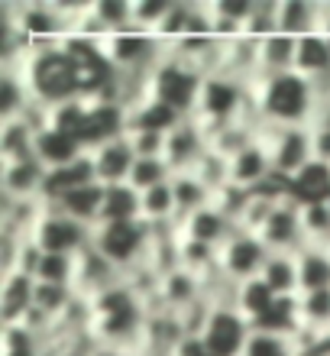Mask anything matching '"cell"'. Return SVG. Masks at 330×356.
<instances>
[{"instance_id":"cell-33","label":"cell","mask_w":330,"mask_h":356,"mask_svg":"<svg viewBox=\"0 0 330 356\" xmlns=\"http://www.w3.org/2000/svg\"><path fill=\"white\" fill-rule=\"evenodd\" d=\"M263 282L279 295V298H292L302 295V282H298V256L272 253L263 269Z\"/></svg>"},{"instance_id":"cell-26","label":"cell","mask_w":330,"mask_h":356,"mask_svg":"<svg viewBox=\"0 0 330 356\" xmlns=\"http://www.w3.org/2000/svg\"><path fill=\"white\" fill-rule=\"evenodd\" d=\"M298 324L317 343L330 340V291H308L298 295Z\"/></svg>"},{"instance_id":"cell-19","label":"cell","mask_w":330,"mask_h":356,"mask_svg":"<svg viewBox=\"0 0 330 356\" xmlns=\"http://www.w3.org/2000/svg\"><path fill=\"white\" fill-rule=\"evenodd\" d=\"M208 295V285H204V279L201 275H195V272L188 269H172L169 275H162V285H159V305L162 308H169V311H185L191 308L195 301H201Z\"/></svg>"},{"instance_id":"cell-22","label":"cell","mask_w":330,"mask_h":356,"mask_svg":"<svg viewBox=\"0 0 330 356\" xmlns=\"http://www.w3.org/2000/svg\"><path fill=\"white\" fill-rule=\"evenodd\" d=\"M52 207H58L65 217H72L75 224L81 227H91L94 230L101 224V207H104V185H81V188H72L68 195H62Z\"/></svg>"},{"instance_id":"cell-23","label":"cell","mask_w":330,"mask_h":356,"mask_svg":"<svg viewBox=\"0 0 330 356\" xmlns=\"http://www.w3.org/2000/svg\"><path fill=\"white\" fill-rule=\"evenodd\" d=\"M321 29V0H279V33L304 39Z\"/></svg>"},{"instance_id":"cell-15","label":"cell","mask_w":330,"mask_h":356,"mask_svg":"<svg viewBox=\"0 0 330 356\" xmlns=\"http://www.w3.org/2000/svg\"><path fill=\"white\" fill-rule=\"evenodd\" d=\"M49 169L33 156V159L3 162L0 165V195L10 201H42Z\"/></svg>"},{"instance_id":"cell-49","label":"cell","mask_w":330,"mask_h":356,"mask_svg":"<svg viewBox=\"0 0 330 356\" xmlns=\"http://www.w3.org/2000/svg\"><path fill=\"white\" fill-rule=\"evenodd\" d=\"M249 197H253V191L236 188V185H230V181H226L217 195H214V204H217L220 211H224V214L230 217L236 227H240V220H243V211H246V204H249Z\"/></svg>"},{"instance_id":"cell-7","label":"cell","mask_w":330,"mask_h":356,"mask_svg":"<svg viewBox=\"0 0 330 356\" xmlns=\"http://www.w3.org/2000/svg\"><path fill=\"white\" fill-rule=\"evenodd\" d=\"M29 236H33V243L49 256H78L91 246L94 230L75 224V220L65 217L58 207L46 204V211L39 214V220H36V227H33Z\"/></svg>"},{"instance_id":"cell-13","label":"cell","mask_w":330,"mask_h":356,"mask_svg":"<svg viewBox=\"0 0 330 356\" xmlns=\"http://www.w3.org/2000/svg\"><path fill=\"white\" fill-rule=\"evenodd\" d=\"M211 149L208 133L201 130V123L195 117L181 120L175 130L165 136V162H169L172 175H181V172H195L198 162L204 159V152Z\"/></svg>"},{"instance_id":"cell-43","label":"cell","mask_w":330,"mask_h":356,"mask_svg":"<svg viewBox=\"0 0 330 356\" xmlns=\"http://www.w3.org/2000/svg\"><path fill=\"white\" fill-rule=\"evenodd\" d=\"M91 10L107 29V36L133 26V0H91Z\"/></svg>"},{"instance_id":"cell-25","label":"cell","mask_w":330,"mask_h":356,"mask_svg":"<svg viewBox=\"0 0 330 356\" xmlns=\"http://www.w3.org/2000/svg\"><path fill=\"white\" fill-rule=\"evenodd\" d=\"M181 120H188V117H181L175 107L149 97V101H142L140 107L126 111V133L130 130H152V133H165V136H169Z\"/></svg>"},{"instance_id":"cell-24","label":"cell","mask_w":330,"mask_h":356,"mask_svg":"<svg viewBox=\"0 0 330 356\" xmlns=\"http://www.w3.org/2000/svg\"><path fill=\"white\" fill-rule=\"evenodd\" d=\"M172 195H175V211H179V227L188 220L191 214L204 211L208 204H214V191H211L204 181H201L195 172H181V175H172Z\"/></svg>"},{"instance_id":"cell-39","label":"cell","mask_w":330,"mask_h":356,"mask_svg":"<svg viewBox=\"0 0 330 356\" xmlns=\"http://www.w3.org/2000/svg\"><path fill=\"white\" fill-rule=\"evenodd\" d=\"M75 301H78V295H75V289H72V285H58V282H36V301H33V308H39L42 314H49L56 324H62V318L72 311V305H75Z\"/></svg>"},{"instance_id":"cell-44","label":"cell","mask_w":330,"mask_h":356,"mask_svg":"<svg viewBox=\"0 0 330 356\" xmlns=\"http://www.w3.org/2000/svg\"><path fill=\"white\" fill-rule=\"evenodd\" d=\"M165 181H172V169L165 159H136L126 185L142 195V191H152V188L165 185Z\"/></svg>"},{"instance_id":"cell-10","label":"cell","mask_w":330,"mask_h":356,"mask_svg":"<svg viewBox=\"0 0 330 356\" xmlns=\"http://www.w3.org/2000/svg\"><path fill=\"white\" fill-rule=\"evenodd\" d=\"M13 23L33 46H56L72 33L52 0H13Z\"/></svg>"},{"instance_id":"cell-50","label":"cell","mask_w":330,"mask_h":356,"mask_svg":"<svg viewBox=\"0 0 330 356\" xmlns=\"http://www.w3.org/2000/svg\"><path fill=\"white\" fill-rule=\"evenodd\" d=\"M136 159H165V133L152 130H130L126 133Z\"/></svg>"},{"instance_id":"cell-54","label":"cell","mask_w":330,"mask_h":356,"mask_svg":"<svg viewBox=\"0 0 330 356\" xmlns=\"http://www.w3.org/2000/svg\"><path fill=\"white\" fill-rule=\"evenodd\" d=\"M314 130V159L330 165V127H311Z\"/></svg>"},{"instance_id":"cell-35","label":"cell","mask_w":330,"mask_h":356,"mask_svg":"<svg viewBox=\"0 0 330 356\" xmlns=\"http://www.w3.org/2000/svg\"><path fill=\"white\" fill-rule=\"evenodd\" d=\"M330 195V165L321 159H314L311 165H304L298 175L292 178V201L304 204V201H327Z\"/></svg>"},{"instance_id":"cell-34","label":"cell","mask_w":330,"mask_h":356,"mask_svg":"<svg viewBox=\"0 0 330 356\" xmlns=\"http://www.w3.org/2000/svg\"><path fill=\"white\" fill-rule=\"evenodd\" d=\"M140 220L149 227H169L179 224V211H175V195H172V185L152 188V191H142L140 195Z\"/></svg>"},{"instance_id":"cell-6","label":"cell","mask_w":330,"mask_h":356,"mask_svg":"<svg viewBox=\"0 0 330 356\" xmlns=\"http://www.w3.org/2000/svg\"><path fill=\"white\" fill-rule=\"evenodd\" d=\"M152 243V230L142 220H126V224H101L94 227L91 246L101 256H107L120 272L133 269L136 263L146 259Z\"/></svg>"},{"instance_id":"cell-31","label":"cell","mask_w":330,"mask_h":356,"mask_svg":"<svg viewBox=\"0 0 330 356\" xmlns=\"http://www.w3.org/2000/svg\"><path fill=\"white\" fill-rule=\"evenodd\" d=\"M275 301H279V295L265 285L263 275H259V279L243 282V285H236V311H240L253 327L265 318V314H269V311H272Z\"/></svg>"},{"instance_id":"cell-21","label":"cell","mask_w":330,"mask_h":356,"mask_svg":"<svg viewBox=\"0 0 330 356\" xmlns=\"http://www.w3.org/2000/svg\"><path fill=\"white\" fill-rule=\"evenodd\" d=\"M85 152L88 149L72 136V133H62V130H56V127L36 133V159L42 162L49 172L65 169V165L81 159Z\"/></svg>"},{"instance_id":"cell-17","label":"cell","mask_w":330,"mask_h":356,"mask_svg":"<svg viewBox=\"0 0 330 356\" xmlns=\"http://www.w3.org/2000/svg\"><path fill=\"white\" fill-rule=\"evenodd\" d=\"M36 301V279L23 272H0V327L23 324Z\"/></svg>"},{"instance_id":"cell-12","label":"cell","mask_w":330,"mask_h":356,"mask_svg":"<svg viewBox=\"0 0 330 356\" xmlns=\"http://www.w3.org/2000/svg\"><path fill=\"white\" fill-rule=\"evenodd\" d=\"M263 243L269 246V253H285V256H298L308 246L304 240V227H302V204L285 197L282 204L275 207L272 220L259 230Z\"/></svg>"},{"instance_id":"cell-1","label":"cell","mask_w":330,"mask_h":356,"mask_svg":"<svg viewBox=\"0 0 330 356\" xmlns=\"http://www.w3.org/2000/svg\"><path fill=\"white\" fill-rule=\"evenodd\" d=\"M253 111L263 127H311L317 113V94L298 72L269 75L253 85Z\"/></svg>"},{"instance_id":"cell-20","label":"cell","mask_w":330,"mask_h":356,"mask_svg":"<svg viewBox=\"0 0 330 356\" xmlns=\"http://www.w3.org/2000/svg\"><path fill=\"white\" fill-rule=\"evenodd\" d=\"M236 230H240V227H236L217 204H208L204 211L191 214L188 220L181 224V236H191V240L208 243V246H214V250H220Z\"/></svg>"},{"instance_id":"cell-4","label":"cell","mask_w":330,"mask_h":356,"mask_svg":"<svg viewBox=\"0 0 330 356\" xmlns=\"http://www.w3.org/2000/svg\"><path fill=\"white\" fill-rule=\"evenodd\" d=\"M201 85H204V75H201L198 68H191L188 62H181V58L165 46V56H162V62L149 75L152 97L162 104H169V107H175L181 117H195Z\"/></svg>"},{"instance_id":"cell-41","label":"cell","mask_w":330,"mask_h":356,"mask_svg":"<svg viewBox=\"0 0 330 356\" xmlns=\"http://www.w3.org/2000/svg\"><path fill=\"white\" fill-rule=\"evenodd\" d=\"M49 340L29 334L26 327H0V356H46Z\"/></svg>"},{"instance_id":"cell-5","label":"cell","mask_w":330,"mask_h":356,"mask_svg":"<svg viewBox=\"0 0 330 356\" xmlns=\"http://www.w3.org/2000/svg\"><path fill=\"white\" fill-rule=\"evenodd\" d=\"M101 49H104L107 65L120 75H152L165 56V42L156 33H142L136 26L107 36Z\"/></svg>"},{"instance_id":"cell-3","label":"cell","mask_w":330,"mask_h":356,"mask_svg":"<svg viewBox=\"0 0 330 356\" xmlns=\"http://www.w3.org/2000/svg\"><path fill=\"white\" fill-rule=\"evenodd\" d=\"M246 117L259 123V117H256V111H253V85L236 81V78H230V75L204 78L201 94H198V107H195V120L201 123V130L211 136L217 127L246 120ZM259 127H263V123H259Z\"/></svg>"},{"instance_id":"cell-9","label":"cell","mask_w":330,"mask_h":356,"mask_svg":"<svg viewBox=\"0 0 330 356\" xmlns=\"http://www.w3.org/2000/svg\"><path fill=\"white\" fill-rule=\"evenodd\" d=\"M269 246L263 243L259 234H249V230H236L230 240L217 250V269L226 282L233 285H243L249 279H259L269 263Z\"/></svg>"},{"instance_id":"cell-29","label":"cell","mask_w":330,"mask_h":356,"mask_svg":"<svg viewBox=\"0 0 330 356\" xmlns=\"http://www.w3.org/2000/svg\"><path fill=\"white\" fill-rule=\"evenodd\" d=\"M295 72L308 81H317V78L330 75V42L321 33H311V36L298 39V56H295Z\"/></svg>"},{"instance_id":"cell-52","label":"cell","mask_w":330,"mask_h":356,"mask_svg":"<svg viewBox=\"0 0 330 356\" xmlns=\"http://www.w3.org/2000/svg\"><path fill=\"white\" fill-rule=\"evenodd\" d=\"M42 256H46V253H42V250L33 243V236H26V240H23V246H19V256H17V266H13V272H23V275H33V279H36Z\"/></svg>"},{"instance_id":"cell-48","label":"cell","mask_w":330,"mask_h":356,"mask_svg":"<svg viewBox=\"0 0 330 356\" xmlns=\"http://www.w3.org/2000/svg\"><path fill=\"white\" fill-rule=\"evenodd\" d=\"M75 279V256H42L36 272V282H58V285H72Z\"/></svg>"},{"instance_id":"cell-47","label":"cell","mask_w":330,"mask_h":356,"mask_svg":"<svg viewBox=\"0 0 330 356\" xmlns=\"http://www.w3.org/2000/svg\"><path fill=\"white\" fill-rule=\"evenodd\" d=\"M195 175H198L201 181H204V185H208L211 191L217 195L220 188H224L226 181H230V162H226L224 156H217L214 149H208V152H204V159L198 162Z\"/></svg>"},{"instance_id":"cell-37","label":"cell","mask_w":330,"mask_h":356,"mask_svg":"<svg viewBox=\"0 0 330 356\" xmlns=\"http://www.w3.org/2000/svg\"><path fill=\"white\" fill-rule=\"evenodd\" d=\"M29 104H33V94H29V85L23 81V75L0 68V120L23 117Z\"/></svg>"},{"instance_id":"cell-51","label":"cell","mask_w":330,"mask_h":356,"mask_svg":"<svg viewBox=\"0 0 330 356\" xmlns=\"http://www.w3.org/2000/svg\"><path fill=\"white\" fill-rule=\"evenodd\" d=\"M208 7L214 17H224V19H233L240 26H246V19L253 13L256 0H208Z\"/></svg>"},{"instance_id":"cell-40","label":"cell","mask_w":330,"mask_h":356,"mask_svg":"<svg viewBox=\"0 0 330 356\" xmlns=\"http://www.w3.org/2000/svg\"><path fill=\"white\" fill-rule=\"evenodd\" d=\"M302 227L308 246L330 250V207L327 201H304L302 204Z\"/></svg>"},{"instance_id":"cell-30","label":"cell","mask_w":330,"mask_h":356,"mask_svg":"<svg viewBox=\"0 0 330 356\" xmlns=\"http://www.w3.org/2000/svg\"><path fill=\"white\" fill-rule=\"evenodd\" d=\"M295 56H298V39L275 33L265 42H259V68L263 78L269 75H288L295 72Z\"/></svg>"},{"instance_id":"cell-53","label":"cell","mask_w":330,"mask_h":356,"mask_svg":"<svg viewBox=\"0 0 330 356\" xmlns=\"http://www.w3.org/2000/svg\"><path fill=\"white\" fill-rule=\"evenodd\" d=\"M169 356H211V350H208V343H204V337H198V334H185Z\"/></svg>"},{"instance_id":"cell-46","label":"cell","mask_w":330,"mask_h":356,"mask_svg":"<svg viewBox=\"0 0 330 356\" xmlns=\"http://www.w3.org/2000/svg\"><path fill=\"white\" fill-rule=\"evenodd\" d=\"M175 0H133V26L142 33H159Z\"/></svg>"},{"instance_id":"cell-27","label":"cell","mask_w":330,"mask_h":356,"mask_svg":"<svg viewBox=\"0 0 330 356\" xmlns=\"http://www.w3.org/2000/svg\"><path fill=\"white\" fill-rule=\"evenodd\" d=\"M259 133H263V127L246 117V120H236V123H226V127H217L208 140H211V149L230 162L233 156H240L246 146H253V143L259 140Z\"/></svg>"},{"instance_id":"cell-8","label":"cell","mask_w":330,"mask_h":356,"mask_svg":"<svg viewBox=\"0 0 330 356\" xmlns=\"http://www.w3.org/2000/svg\"><path fill=\"white\" fill-rule=\"evenodd\" d=\"M263 143L272 152L275 175L295 178L304 165L314 162V130L311 127H263Z\"/></svg>"},{"instance_id":"cell-42","label":"cell","mask_w":330,"mask_h":356,"mask_svg":"<svg viewBox=\"0 0 330 356\" xmlns=\"http://www.w3.org/2000/svg\"><path fill=\"white\" fill-rule=\"evenodd\" d=\"M275 33H279V0H256L253 13H249V19L243 26V36L256 39V42H265Z\"/></svg>"},{"instance_id":"cell-55","label":"cell","mask_w":330,"mask_h":356,"mask_svg":"<svg viewBox=\"0 0 330 356\" xmlns=\"http://www.w3.org/2000/svg\"><path fill=\"white\" fill-rule=\"evenodd\" d=\"M94 356H136V353H120V350H107V347H101Z\"/></svg>"},{"instance_id":"cell-36","label":"cell","mask_w":330,"mask_h":356,"mask_svg":"<svg viewBox=\"0 0 330 356\" xmlns=\"http://www.w3.org/2000/svg\"><path fill=\"white\" fill-rule=\"evenodd\" d=\"M126 220H140V191H133L130 185L104 188L101 224H126Z\"/></svg>"},{"instance_id":"cell-45","label":"cell","mask_w":330,"mask_h":356,"mask_svg":"<svg viewBox=\"0 0 330 356\" xmlns=\"http://www.w3.org/2000/svg\"><path fill=\"white\" fill-rule=\"evenodd\" d=\"M243 356H298V347H295V337L269 334V330H253Z\"/></svg>"},{"instance_id":"cell-56","label":"cell","mask_w":330,"mask_h":356,"mask_svg":"<svg viewBox=\"0 0 330 356\" xmlns=\"http://www.w3.org/2000/svg\"><path fill=\"white\" fill-rule=\"evenodd\" d=\"M327 207H330V195H327Z\"/></svg>"},{"instance_id":"cell-18","label":"cell","mask_w":330,"mask_h":356,"mask_svg":"<svg viewBox=\"0 0 330 356\" xmlns=\"http://www.w3.org/2000/svg\"><path fill=\"white\" fill-rule=\"evenodd\" d=\"M272 175H275L272 152H269V146L263 143V136H259L253 146H246L240 156L230 159V185H236V188L256 191V188L265 185Z\"/></svg>"},{"instance_id":"cell-32","label":"cell","mask_w":330,"mask_h":356,"mask_svg":"<svg viewBox=\"0 0 330 356\" xmlns=\"http://www.w3.org/2000/svg\"><path fill=\"white\" fill-rule=\"evenodd\" d=\"M298 282H302V295L330 291V250L304 246L298 253Z\"/></svg>"},{"instance_id":"cell-2","label":"cell","mask_w":330,"mask_h":356,"mask_svg":"<svg viewBox=\"0 0 330 356\" xmlns=\"http://www.w3.org/2000/svg\"><path fill=\"white\" fill-rule=\"evenodd\" d=\"M23 81L29 85L33 101L58 107V104L81 97V65L58 46H33L29 58L19 68Z\"/></svg>"},{"instance_id":"cell-38","label":"cell","mask_w":330,"mask_h":356,"mask_svg":"<svg viewBox=\"0 0 330 356\" xmlns=\"http://www.w3.org/2000/svg\"><path fill=\"white\" fill-rule=\"evenodd\" d=\"M179 266L181 269L195 272L201 279L208 282L217 275V250L208 243H198V240H191V236H179Z\"/></svg>"},{"instance_id":"cell-16","label":"cell","mask_w":330,"mask_h":356,"mask_svg":"<svg viewBox=\"0 0 330 356\" xmlns=\"http://www.w3.org/2000/svg\"><path fill=\"white\" fill-rule=\"evenodd\" d=\"M88 152H91V162H94L97 185L110 188V185H126V181H130V172H133V165H136V152H133L126 136L107 140Z\"/></svg>"},{"instance_id":"cell-11","label":"cell","mask_w":330,"mask_h":356,"mask_svg":"<svg viewBox=\"0 0 330 356\" xmlns=\"http://www.w3.org/2000/svg\"><path fill=\"white\" fill-rule=\"evenodd\" d=\"M201 337L208 343L211 356H243L246 343L253 337V324L236 308H214Z\"/></svg>"},{"instance_id":"cell-14","label":"cell","mask_w":330,"mask_h":356,"mask_svg":"<svg viewBox=\"0 0 330 356\" xmlns=\"http://www.w3.org/2000/svg\"><path fill=\"white\" fill-rule=\"evenodd\" d=\"M123 282V272L94 250V246H88L85 253L75 256V279H72V289H75L78 298H97L101 291H107L110 285Z\"/></svg>"},{"instance_id":"cell-28","label":"cell","mask_w":330,"mask_h":356,"mask_svg":"<svg viewBox=\"0 0 330 356\" xmlns=\"http://www.w3.org/2000/svg\"><path fill=\"white\" fill-rule=\"evenodd\" d=\"M36 156V130L26 120H0V165Z\"/></svg>"}]
</instances>
